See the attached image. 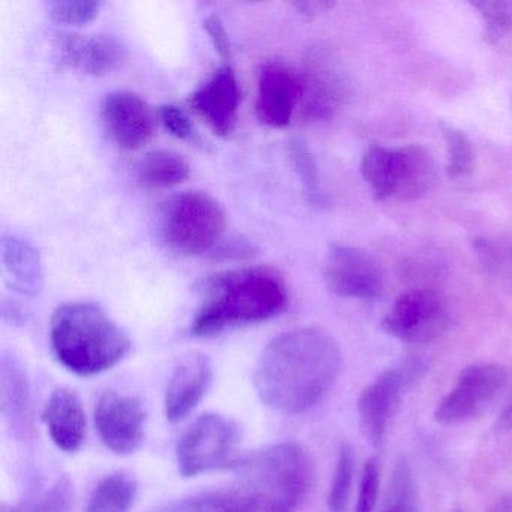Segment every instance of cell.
Returning a JSON list of instances; mask_svg holds the SVG:
<instances>
[{
	"mask_svg": "<svg viewBox=\"0 0 512 512\" xmlns=\"http://www.w3.org/2000/svg\"><path fill=\"white\" fill-rule=\"evenodd\" d=\"M226 227L223 206L202 191L176 194L161 208V235L179 253L203 254L215 250L223 241Z\"/></svg>",
	"mask_w": 512,
	"mask_h": 512,
	"instance_id": "obj_5",
	"label": "cell"
},
{
	"mask_svg": "<svg viewBox=\"0 0 512 512\" xmlns=\"http://www.w3.org/2000/svg\"><path fill=\"white\" fill-rule=\"evenodd\" d=\"M379 512H421L418 487L406 460L395 464Z\"/></svg>",
	"mask_w": 512,
	"mask_h": 512,
	"instance_id": "obj_25",
	"label": "cell"
},
{
	"mask_svg": "<svg viewBox=\"0 0 512 512\" xmlns=\"http://www.w3.org/2000/svg\"><path fill=\"white\" fill-rule=\"evenodd\" d=\"M214 368L203 353L185 356L170 376L164 395V412L170 422H181L196 410L211 388Z\"/></svg>",
	"mask_w": 512,
	"mask_h": 512,
	"instance_id": "obj_15",
	"label": "cell"
},
{
	"mask_svg": "<svg viewBox=\"0 0 512 512\" xmlns=\"http://www.w3.org/2000/svg\"><path fill=\"white\" fill-rule=\"evenodd\" d=\"M160 118L166 130L176 139L190 140L194 136L193 124L190 116L179 109L178 106H163L160 109Z\"/></svg>",
	"mask_w": 512,
	"mask_h": 512,
	"instance_id": "obj_34",
	"label": "cell"
},
{
	"mask_svg": "<svg viewBox=\"0 0 512 512\" xmlns=\"http://www.w3.org/2000/svg\"><path fill=\"white\" fill-rule=\"evenodd\" d=\"M101 118L116 145L128 151L143 148L157 127L151 106L140 95L130 91L106 95L101 104Z\"/></svg>",
	"mask_w": 512,
	"mask_h": 512,
	"instance_id": "obj_12",
	"label": "cell"
},
{
	"mask_svg": "<svg viewBox=\"0 0 512 512\" xmlns=\"http://www.w3.org/2000/svg\"><path fill=\"white\" fill-rule=\"evenodd\" d=\"M395 149L374 145L362 157L361 172L370 185L374 200L382 202L394 193Z\"/></svg>",
	"mask_w": 512,
	"mask_h": 512,
	"instance_id": "obj_24",
	"label": "cell"
},
{
	"mask_svg": "<svg viewBox=\"0 0 512 512\" xmlns=\"http://www.w3.org/2000/svg\"><path fill=\"white\" fill-rule=\"evenodd\" d=\"M50 346L70 373L92 377L124 361L133 344L103 308L92 302H70L53 314Z\"/></svg>",
	"mask_w": 512,
	"mask_h": 512,
	"instance_id": "obj_3",
	"label": "cell"
},
{
	"mask_svg": "<svg viewBox=\"0 0 512 512\" xmlns=\"http://www.w3.org/2000/svg\"><path fill=\"white\" fill-rule=\"evenodd\" d=\"M137 491L136 479L124 472L110 473L92 491L85 512H130Z\"/></svg>",
	"mask_w": 512,
	"mask_h": 512,
	"instance_id": "obj_23",
	"label": "cell"
},
{
	"mask_svg": "<svg viewBox=\"0 0 512 512\" xmlns=\"http://www.w3.org/2000/svg\"><path fill=\"white\" fill-rule=\"evenodd\" d=\"M56 52L62 65L92 76L112 73L125 55L115 38L104 35H59Z\"/></svg>",
	"mask_w": 512,
	"mask_h": 512,
	"instance_id": "obj_16",
	"label": "cell"
},
{
	"mask_svg": "<svg viewBox=\"0 0 512 512\" xmlns=\"http://www.w3.org/2000/svg\"><path fill=\"white\" fill-rule=\"evenodd\" d=\"M380 469L376 458H370L362 470L355 512H374L379 496Z\"/></svg>",
	"mask_w": 512,
	"mask_h": 512,
	"instance_id": "obj_33",
	"label": "cell"
},
{
	"mask_svg": "<svg viewBox=\"0 0 512 512\" xmlns=\"http://www.w3.org/2000/svg\"><path fill=\"white\" fill-rule=\"evenodd\" d=\"M440 133L445 142L446 157H448V175L451 178H466L475 169V151L472 142L463 131L454 125L440 122Z\"/></svg>",
	"mask_w": 512,
	"mask_h": 512,
	"instance_id": "obj_26",
	"label": "cell"
},
{
	"mask_svg": "<svg viewBox=\"0 0 512 512\" xmlns=\"http://www.w3.org/2000/svg\"><path fill=\"white\" fill-rule=\"evenodd\" d=\"M449 326L448 304L431 289L403 293L382 320V329L389 337L409 344L433 343L446 334Z\"/></svg>",
	"mask_w": 512,
	"mask_h": 512,
	"instance_id": "obj_7",
	"label": "cell"
},
{
	"mask_svg": "<svg viewBox=\"0 0 512 512\" xmlns=\"http://www.w3.org/2000/svg\"><path fill=\"white\" fill-rule=\"evenodd\" d=\"M301 103L299 74L281 62H268L260 68L257 80L256 110L262 124L284 128L290 124Z\"/></svg>",
	"mask_w": 512,
	"mask_h": 512,
	"instance_id": "obj_13",
	"label": "cell"
},
{
	"mask_svg": "<svg viewBox=\"0 0 512 512\" xmlns=\"http://www.w3.org/2000/svg\"><path fill=\"white\" fill-rule=\"evenodd\" d=\"M353 475H355V452L349 443H343L338 451L334 476L329 488V512H346L350 493H352Z\"/></svg>",
	"mask_w": 512,
	"mask_h": 512,
	"instance_id": "obj_29",
	"label": "cell"
},
{
	"mask_svg": "<svg viewBox=\"0 0 512 512\" xmlns=\"http://www.w3.org/2000/svg\"><path fill=\"white\" fill-rule=\"evenodd\" d=\"M326 286L341 298L374 301L383 292V275L379 263L361 248L334 244L323 263Z\"/></svg>",
	"mask_w": 512,
	"mask_h": 512,
	"instance_id": "obj_9",
	"label": "cell"
},
{
	"mask_svg": "<svg viewBox=\"0 0 512 512\" xmlns=\"http://www.w3.org/2000/svg\"><path fill=\"white\" fill-rule=\"evenodd\" d=\"M203 28H205L206 34L209 35V40L212 41L215 52H217L224 61H229L230 56H232V50H230L229 37H227L226 28H224L220 17H206L205 22H203Z\"/></svg>",
	"mask_w": 512,
	"mask_h": 512,
	"instance_id": "obj_35",
	"label": "cell"
},
{
	"mask_svg": "<svg viewBox=\"0 0 512 512\" xmlns=\"http://www.w3.org/2000/svg\"><path fill=\"white\" fill-rule=\"evenodd\" d=\"M494 428H496L497 433H506V431L512 430V394L509 395L508 401L503 406Z\"/></svg>",
	"mask_w": 512,
	"mask_h": 512,
	"instance_id": "obj_37",
	"label": "cell"
},
{
	"mask_svg": "<svg viewBox=\"0 0 512 512\" xmlns=\"http://www.w3.org/2000/svg\"><path fill=\"white\" fill-rule=\"evenodd\" d=\"M290 160L301 179L305 196L311 205H326V196L323 193L322 182H320L319 169H317L314 155L308 149L304 140H292L289 146Z\"/></svg>",
	"mask_w": 512,
	"mask_h": 512,
	"instance_id": "obj_28",
	"label": "cell"
},
{
	"mask_svg": "<svg viewBox=\"0 0 512 512\" xmlns=\"http://www.w3.org/2000/svg\"><path fill=\"white\" fill-rule=\"evenodd\" d=\"M292 7L299 14L305 17H316L320 14L328 13L335 7V2H325V0H301V2H293Z\"/></svg>",
	"mask_w": 512,
	"mask_h": 512,
	"instance_id": "obj_36",
	"label": "cell"
},
{
	"mask_svg": "<svg viewBox=\"0 0 512 512\" xmlns=\"http://www.w3.org/2000/svg\"><path fill=\"white\" fill-rule=\"evenodd\" d=\"M470 5L484 22L485 43H500L512 31V0H476Z\"/></svg>",
	"mask_w": 512,
	"mask_h": 512,
	"instance_id": "obj_30",
	"label": "cell"
},
{
	"mask_svg": "<svg viewBox=\"0 0 512 512\" xmlns=\"http://www.w3.org/2000/svg\"><path fill=\"white\" fill-rule=\"evenodd\" d=\"M190 176V164L178 152L158 149L149 152L137 166V179L149 190H167Z\"/></svg>",
	"mask_w": 512,
	"mask_h": 512,
	"instance_id": "obj_22",
	"label": "cell"
},
{
	"mask_svg": "<svg viewBox=\"0 0 512 512\" xmlns=\"http://www.w3.org/2000/svg\"><path fill=\"white\" fill-rule=\"evenodd\" d=\"M242 434L232 418L220 413L199 416L184 434L176 449L179 473L194 478L232 466L238 460Z\"/></svg>",
	"mask_w": 512,
	"mask_h": 512,
	"instance_id": "obj_6",
	"label": "cell"
},
{
	"mask_svg": "<svg viewBox=\"0 0 512 512\" xmlns=\"http://www.w3.org/2000/svg\"><path fill=\"white\" fill-rule=\"evenodd\" d=\"M487 512H512V499L505 497V499L497 500L493 505L488 508Z\"/></svg>",
	"mask_w": 512,
	"mask_h": 512,
	"instance_id": "obj_38",
	"label": "cell"
},
{
	"mask_svg": "<svg viewBox=\"0 0 512 512\" xmlns=\"http://www.w3.org/2000/svg\"><path fill=\"white\" fill-rule=\"evenodd\" d=\"M43 419L55 445L76 452L86 439V413L79 395L71 389H56L44 407Z\"/></svg>",
	"mask_w": 512,
	"mask_h": 512,
	"instance_id": "obj_19",
	"label": "cell"
},
{
	"mask_svg": "<svg viewBox=\"0 0 512 512\" xmlns=\"http://www.w3.org/2000/svg\"><path fill=\"white\" fill-rule=\"evenodd\" d=\"M299 82H301L299 109L302 110V115L311 121L331 118L343 103V79L322 59H311L304 73L299 74Z\"/></svg>",
	"mask_w": 512,
	"mask_h": 512,
	"instance_id": "obj_18",
	"label": "cell"
},
{
	"mask_svg": "<svg viewBox=\"0 0 512 512\" xmlns=\"http://www.w3.org/2000/svg\"><path fill=\"white\" fill-rule=\"evenodd\" d=\"M421 365L388 368L362 391L358 398L359 424L371 445L382 446L389 422L398 409L407 386L419 376Z\"/></svg>",
	"mask_w": 512,
	"mask_h": 512,
	"instance_id": "obj_10",
	"label": "cell"
},
{
	"mask_svg": "<svg viewBox=\"0 0 512 512\" xmlns=\"http://www.w3.org/2000/svg\"><path fill=\"white\" fill-rule=\"evenodd\" d=\"M101 5L94 0H56L50 4V17L59 25L85 26L97 19Z\"/></svg>",
	"mask_w": 512,
	"mask_h": 512,
	"instance_id": "obj_31",
	"label": "cell"
},
{
	"mask_svg": "<svg viewBox=\"0 0 512 512\" xmlns=\"http://www.w3.org/2000/svg\"><path fill=\"white\" fill-rule=\"evenodd\" d=\"M0 410L13 433L29 439L34 433L31 383L22 365L11 356L0 364Z\"/></svg>",
	"mask_w": 512,
	"mask_h": 512,
	"instance_id": "obj_17",
	"label": "cell"
},
{
	"mask_svg": "<svg viewBox=\"0 0 512 512\" xmlns=\"http://www.w3.org/2000/svg\"><path fill=\"white\" fill-rule=\"evenodd\" d=\"M154 512H236L235 502L227 493H205L169 503Z\"/></svg>",
	"mask_w": 512,
	"mask_h": 512,
	"instance_id": "obj_32",
	"label": "cell"
},
{
	"mask_svg": "<svg viewBox=\"0 0 512 512\" xmlns=\"http://www.w3.org/2000/svg\"><path fill=\"white\" fill-rule=\"evenodd\" d=\"M2 263L8 284L22 295L35 296L44 286L43 263L31 242L10 236L2 241Z\"/></svg>",
	"mask_w": 512,
	"mask_h": 512,
	"instance_id": "obj_21",
	"label": "cell"
},
{
	"mask_svg": "<svg viewBox=\"0 0 512 512\" xmlns=\"http://www.w3.org/2000/svg\"><path fill=\"white\" fill-rule=\"evenodd\" d=\"M146 412L133 395L107 392L95 409V427L104 445L118 455H130L145 437Z\"/></svg>",
	"mask_w": 512,
	"mask_h": 512,
	"instance_id": "obj_11",
	"label": "cell"
},
{
	"mask_svg": "<svg viewBox=\"0 0 512 512\" xmlns=\"http://www.w3.org/2000/svg\"><path fill=\"white\" fill-rule=\"evenodd\" d=\"M437 182L433 157L421 146L395 149L394 193L392 197L412 202L425 196Z\"/></svg>",
	"mask_w": 512,
	"mask_h": 512,
	"instance_id": "obj_20",
	"label": "cell"
},
{
	"mask_svg": "<svg viewBox=\"0 0 512 512\" xmlns=\"http://www.w3.org/2000/svg\"><path fill=\"white\" fill-rule=\"evenodd\" d=\"M202 302L191 332L211 337L226 329L265 322L286 310L283 275L269 266H247L218 272L203 281Z\"/></svg>",
	"mask_w": 512,
	"mask_h": 512,
	"instance_id": "obj_2",
	"label": "cell"
},
{
	"mask_svg": "<svg viewBox=\"0 0 512 512\" xmlns=\"http://www.w3.org/2000/svg\"><path fill=\"white\" fill-rule=\"evenodd\" d=\"M239 98L235 73L223 67L191 95L188 103L217 136L229 137L238 122Z\"/></svg>",
	"mask_w": 512,
	"mask_h": 512,
	"instance_id": "obj_14",
	"label": "cell"
},
{
	"mask_svg": "<svg viewBox=\"0 0 512 512\" xmlns=\"http://www.w3.org/2000/svg\"><path fill=\"white\" fill-rule=\"evenodd\" d=\"M73 485L67 476H59L52 487L16 505L4 506L2 512H70Z\"/></svg>",
	"mask_w": 512,
	"mask_h": 512,
	"instance_id": "obj_27",
	"label": "cell"
},
{
	"mask_svg": "<svg viewBox=\"0 0 512 512\" xmlns=\"http://www.w3.org/2000/svg\"><path fill=\"white\" fill-rule=\"evenodd\" d=\"M236 467L233 493L263 512H296L316 479L313 457L298 442L266 446Z\"/></svg>",
	"mask_w": 512,
	"mask_h": 512,
	"instance_id": "obj_4",
	"label": "cell"
},
{
	"mask_svg": "<svg viewBox=\"0 0 512 512\" xmlns=\"http://www.w3.org/2000/svg\"><path fill=\"white\" fill-rule=\"evenodd\" d=\"M505 383L506 370L502 365H467L434 410V419L442 425H458L476 418L496 400Z\"/></svg>",
	"mask_w": 512,
	"mask_h": 512,
	"instance_id": "obj_8",
	"label": "cell"
},
{
	"mask_svg": "<svg viewBox=\"0 0 512 512\" xmlns=\"http://www.w3.org/2000/svg\"><path fill=\"white\" fill-rule=\"evenodd\" d=\"M343 368V353L331 334L298 328L269 341L254 370V388L263 404L284 415L316 407Z\"/></svg>",
	"mask_w": 512,
	"mask_h": 512,
	"instance_id": "obj_1",
	"label": "cell"
}]
</instances>
